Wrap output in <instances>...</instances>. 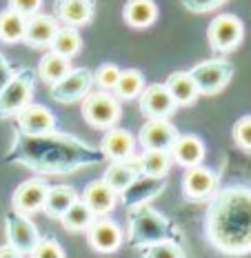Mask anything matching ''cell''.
Wrapping results in <instances>:
<instances>
[{
  "mask_svg": "<svg viewBox=\"0 0 251 258\" xmlns=\"http://www.w3.org/2000/svg\"><path fill=\"white\" fill-rule=\"evenodd\" d=\"M7 160L23 165L38 176H65L76 174L89 165H98L100 160H105V156L100 147L96 149L87 141L58 132L56 127L53 132L40 134V136H23L16 132L12 149L7 152Z\"/></svg>",
  "mask_w": 251,
  "mask_h": 258,
  "instance_id": "obj_1",
  "label": "cell"
},
{
  "mask_svg": "<svg viewBox=\"0 0 251 258\" xmlns=\"http://www.w3.org/2000/svg\"><path fill=\"white\" fill-rule=\"evenodd\" d=\"M209 247L225 256L251 254V185H227L211 194L202 218Z\"/></svg>",
  "mask_w": 251,
  "mask_h": 258,
  "instance_id": "obj_2",
  "label": "cell"
},
{
  "mask_svg": "<svg viewBox=\"0 0 251 258\" xmlns=\"http://www.w3.org/2000/svg\"><path fill=\"white\" fill-rule=\"evenodd\" d=\"M164 238H183V229L167 218L162 212H158L151 205H142L129 209V223H127V245L133 249H142L147 245H153Z\"/></svg>",
  "mask_w": 251,
  "mask_h": 258,
  "instance_id": "obj_3",
  "label": "cell"
},
{
  "mask_svg": "<svg viewBox=\"0 0 251 258\" xmlns=\"http://www.w3.org/2000/svg\"><path fill=\"white\" fill-rule=\"evenodd\" d=\"M80 114H82L87 125L105 132V129H109V127H114L120 122L122 107H120V100L116 98L114 91L94 87L82 100H80Z\"/></svg>",
  "mask_w": 251,
  "mask_h": 258,
  "instance_id": "obj_4",
  "label": "cell"
},
{
  "mask_svg": "<svg viewBox=\"0 0 251 258\" xmlns=\"http://www.w3.org/2000/svg\"><path fill=\"white\" fill-rule=\"evenodd\" d=\"M36 76L38 74L31 67L16 69L14 78L0 89V120L14 118L27 103H31V96H34V87H36Z\"/></svg>",
  "mask_w": 251,
  "mask_h": 258,
  "instance_id": "obj_5",
  "label": "cell"
},
{
  "mask_svg": "<svg viewBox=\"0 0 251 258\" xmlns=\"http://www.w3.org/2000/svg\"><path fill=\"white\" fill-rule=\"evenodd\" d=\"M236 64L227 58H209L189 69V74L194 76L196 85H198L200 96H216L231 83Z\"/></svg>",
  "mask_w": 251,
  "mask_h": 258,
  "instance_id": "obj_6",
  "label": "cell"
},
{
  "mask_svg": "<svg viewBox=\"0 0 251 258\" xmlns=\"http://www.w3.org/2000/svg\"><path fill=\"white\" fill-rule=\"evenodd\" d=\"M49 96L51 100H56L58 105H73L80 103L85 96L89 94L96 83H94V72L87 67H76L69 69V74H65L60 80H56L53 85H49Z\"/></svg>",
  "mask_w": 251,
  "mask_h": 258,
  "instance_id": "obj_7",
  "label": "cell"
},
{
  "mask_svg": "<svg viewBox=\"0 0 251 258\" xmlns=\"http://www.w3.org/2000/svg\"><path fill=\"white\" fill-rule=\"evenodd\" d=\"M244 38V25L238 16L220 14L207 27V40L213 53H231Z\"/></svg>",
  "mask_w": 251,
  "mask_h": 258,
  "instance_id": "obj_8",
  "label": "cell"
},
{
  "mask_svg": "<svg viewBox=\"0 0 251 258\" xmlns=\"http://www.w3.org/2000/svg\"><path fill=\"white\" fill-rule=\"evenodd\" d=\"M167 189V176H147V174H138L129 185L122 189L118 196L122 201V207L129 212V209L149 205L151 201Z\"/></svg>",
  "mask_w": 251,
  "mask_h": 258,
  "instance_id": "obj_9",
  "label": "cell"
},
{
  "mask_svg": "<svg viewBox=\"0 0 251 258\" xmlns=\"http://www.w3.org/2000/svg\"><path fill=\"white\" fill-rule=\"evenodd\" d=\"M85 234H87L89 247L96 249L98 254H114L125 243L122 227L109 216H96L92 220V225L85 229Z\"/></svg>",
  "mask_w": 251,
  "mask_h": 258,
  "instance_id": "obj_10",
  "label": "cell"
},
{
  "mask_svg": "<svg viewBox=\"0 0 251 258\" xmlns=\"http://www.w3.org/2000/svg\"><path fill=\"white\" fill-rule=\"evenodd\" d=\"M5 234H7V243H12L23 256H29L34 249L36 240H38V227L34 225L27 214L20 212H7L5 214Z\"/></svg>",
  "mask_w": 251,
  "mask_h": 258,
  "instance_id": "obj_11",
  "label": "cell"
},
{
  "mask_svg": "<svg viewBox=\"0 0 251 258\" xmlns=\"http://www.w3.org/2000/svg\"><path fill=\"white\" fill-rule=\"evenodd\" d=\"M14 118H16V132L23 134V136H40V134L53 132L58 127L53 111L49 107L38 103H27Z\"/></svg>",
  "mask_w": 251,
  "mask_h": 258,
  "instance_id": "obj_12",
  "label": "cell"
},
{
  "mask_svg": "<svg viewBox=\"0 0 251 258\" xmlns=\"http://www.w3.org/2000/svg\"><path fill=\"white\" fill-rule=\"evenodd\" d=\"M218 189V174L202 163L187 167L183 174V194L187 201H209L211 194Z\"/></svg>",
  "mask_w": 251,
  "mask_h": 258,
  "instance_id": "obj_13",
  "label": "cell"
},
{
  "mask_svg": "<svg viewBox=\"0 0 251 258\" xmlns=\"http://www.w3.org/2000/svg\"><path fill=\"white\" fill-rule=\"evenodd\" d=\"M138 105H140V114L145 118H169L178 109L174 96L169 94L164 83L145 85V89L138 96Z\"/></svg>",
  "mask_w": 251,
  "mask_h": 258,
  "instance_id": "obj_14",
  "label": "cell"
},
{
  "mask_svg": "<svg viewBox=\"0 0 251 258\" xmlns=\"http://www.w3.org/2000/svg\"><path fill=\"white\" fill-rule=\"evenodd\" d=\"M47 191H49V185H47L45 178H38V176L20 182L12 194V209L20 214H27V216L42 212Z\"/></svg>",
  "mask_w": 251,
  "mask_h": 258,
  "instance_id": "obj_15",
  "label": "cell"
},
{
  "mask_svg": "<svg viewBox=\"0 0 251 258\" xmlns=\"http://www.w3.org/2000/svg\"><path fill=\"white\" fill-rule=\"evenodd\" d=\"M58 18H53L49 14H31L25 20V34H23V42L31 49H45L51 45L53 36L58 31Z\"/></svg>",
  "mask_w": 251,
  "mask_h": 258,
  "instance_id": "obj_16",
  "label": "cell"
},
{
  "mask_svg": "<svg viewBox=\"0 0 251 258\" xmlns=\"http://www.w3.org/2000/svg\"><path fill=\"white\" fill-rule=\"evenodd\" d=\"M176 136L178 129L169 122V118H147L138 132V143L142 149H169Z\"/></svg>",
  "mask_w": 251,
  "mask_h": 258,
  "instance_id": "obj_17",
  "label": "cell"
},
{
  "mask_svg": "<svg viewBox=\"0 0 251 258\" xmlns=\"http://www.w3.org/2000/svg\"><path fill=\"white\" fill-rule=\"evenodd\" d=\"M136 138L129 129H122L118 125L105 129L103 141H100V152L107 160H127L136 154Z\"/></svg>",
  "mask_w": 251,
  "mask_h": 258,
  "instance_id": "obj_18",
  "label": "cell"
},
{
  "mask_svg": "<svg viewBox=\"0 0 251 258\" xmlns=\"http://www.w3.org/2000/svg\"><path fill=\"white\" fill-rule=\"evenodd\" d=\"M169 154H172V160L180 167H191V165H198L205 160V141L196 134H178L174 138L172 147H169Z\"/></svg>",
  "mask_w": 251,
  "mask_h": 258,
  "instance_id": "obj_19",
  "label": "cell"
},
{
  "mask_svg": "<svg viewBox=\"0 0 251 258\" xmlns=\"http://www.w3.org/2000/svg\"><path fill=\"white\" fill-rule=\"evenodd\" d=\"M80 201L92 209L96 216H107L109 212H114L116 203H118V194L100 178V180H92L85 185L82 194H80Z\"/></svg>",
  "mask_w": 251,
  "mask_h": 258,
  "instance_id": "obj_20",
  "label": "cell"
},
{
  "mask_svg": "<svg viewBox=\"0 0 251 258\" xmlns=\"http://www.w3.org/2000/svg\"><path fill=\"white\" fill-rule=\"evenodd\" d=\"M58 20L69 27H82L94 18L96 5L94 0H56L53 3Z\"/></svg>",
  "mask_w": 251,
  "mask_h": 258,
  "instance_id": "obj_21",
  "label": "cell"
},
{
  "mask_svg": "<svg viewBox=\"0 0 251 258\" xmlns=\"http://www.w3.org/2000/svg\"><path fill=\"white\" fill-rule=\"evenodd\" d=\"M164 85H167L169 94L174 96V100H176V105L178 107L194 105L196 100H198V96H200L198 85H196V80H194V76H191L189 72L169 74V78L164 80Z\"/></svg>",
  "mask_w": 251,
  "mask_h": 258,
  "instance_id": "obj_22",
  "label": "cell"
},
{
  "mask_svg": "<svg viewBox=\"0 0 251 258\" xmlns=\"http://www.w3.org/2000/svg\"><path fill=\"white\" fill-rule=\"evenodd\" d=\"M122 18L133 29H147L156 23L158 5L153 0H127V5L122 7Z\"/></svg>",
  "mask_w": 251,
  "mask_h": 258,
  "instance_id": "obj_23",
  "label": "cell"
},
{
  "mask_svg": "<svg viewBox=\"0 0 251 258\" xmlns=\"http://www.w3.org/2000/svg\"><path fill=\"white\" fill-rule=\"evenodd\" d=\"M78 198H80V194L73 189L71 185H53V187H49V191H47V196H45L42 212H45L49 218L60 220V216L78 201Z\"/></svg>",
  "mask_w": 251,
  "mask_h": 258,
  "instance_id": "obj_24",
  "label": "cell"
},
{
  "mask_svg": "<svg viewBox=\"0 0 251 258\" xmlns=\"http://www.w3.org/2000/svg\"><path fill=\"white\" fill-rule=\"evenodd\" d=\"M138 174H140V171H138L136 154H133L131 158H127V160H111L109 167H107L105 174H103V180H105L107 185H109L116 194H120L133 178H136Z\"/></svg>",
  "mask_w": 251,
  "mask_h": 258,
  "instance_id": "obj_25",
  "label": "cell"
},
{
  "mask_svg": "<svg viewBox=\"0 0 251 258\" xmlns=\"http://www.w3.org/2000/svg\"><path fill=\"white\" fill-rule=\"evenodd\" d=\"M136 165L140 174L147 176H167L174 160L169 149H142L140 156H136Z\"/></svg>",
  "mask_w": 251,
  "mask_h": 258,
  "instance_id": "obj_26",
  "label": "cell"
},
{
  "mask_svg": "<svg viewBox=\"0 0 251 258\" xmlns=\"http://www.w3.org/2000/svg\"><path fill=\"white\" fill-rule=\"evenodd\" d=\"M69 69H71V58H67V56H62V53H58V51H47V53H42V58H40V62H38V76L42 83H47V85H53L56 80H60L65 74H69Z\"/></svg>",
  "mask_w": 251,
  "mask_h": 258,
  "instance_id": "obj_27",
  "label": "cell"
},
{
  "mask_svg": "<svg viewBox=\"0 0 251 258\" xmlns=\"http://www.w3.org/2000/svg\"><path fill=\"white\" fill-rule=\"evenodd\" d=\"M94 218H96V214L78 198V201L60 216V225L67 229L69 234H82L85 229L92 225Z\"/></svg>",
  "mask_w": 251,
  "mask_h": 258,
  "instance_id": "obj_28",
  "label": "cell"
},
{
  "mask_svg": "<svg viewBox=\"0 0 251 258\" xmlns=\"http://www.w3.org/2000/svg\"><path fill=\"white\" fill-rule=\"evenodd\" d=\"M49 47L67 58L78 56L80 49H82V36L78 34V27H69V25L58 27V31H56V36H53Z\"/></svg>",
  "mask_w": 251,
  "mask_h": 258,
  "instance_id": "obj_29",
  "label": "cell"
},
{
  "mask_svg": "<svg viewBox=\"0 0 251 258\" xmlns=\"http://www.w3.org/2000/svg\"><path fill=\"white\" fill-rule=\"evenodd\" d=\"M145 89V76L138 69H122L120 78L114 87V94L118 100H133L140 96V91Z\"/></svg>",
  "mask_w": 251,
  "mask_h": 258,
  "instance_id": "obj_30",
  "label": "cell"
},
{
  "mask_svg": "<svg viewBox=\"0 0 251 258\" xmlns=\"http://www.w3.org/2000/svg\"><path fill=\"white\" fill-rule=\"evenodd\" d=\"M25 20H27L25 16L14 12V9H5V12H0V42L14 45V42L23 40Z\"/></svg>",
  "mask_w": 251,
  "mask_h": 258,
  "instance_id": "obj_31",
  "label": "cell"
},
{
  "mask_svg": "<svg viewBox=\"0 0 251 258\" xmlns=\"http://www.w3.org/2000/svg\"><path fill=\"white\" fill-rule=\"evenodd\" d=\"M138 251H140V256H145V258H185L187 256L185 245L176 238L158 240V243L147 245Z\"/></svg>",
  "mask_w": 251,
  "mask_h": 258,
  "instance_id": "obj_32",
  "label": "cell"
},
{
  "mask_svg": "<svg viewBox=\"0 0 251 258\" xmlns=\"http://www.w3.org/2000/svg\"><path fill=\"white\" fill-rule=\"evenodd\" d=\"M120 72H122V69H120L116 62H103V64H100V67L94 72V83H96V87L114 91L116 83H118V78H120Z\"/></svg>",
  "mask_w": 251,
  "mask_h": 258,
  "instance_id": "obj_33",
  "label": "cell"
},
{
  "mask_svg": "<svg viewBox=\"0 0 251 258\" xmlns=\"http://www.w3.org/2000/svg\"><path fill=\"white\" fill-rule=\"evenodd\" d=\"M34 258H65V249H62V245L58 243L56 238H51V236H38V240H36L34 249H31V254Z\"/></svg>",
  "mask_w": 251,
  "mask_h": 258,
  "instance_id": "obj_34",
  "label": "cell"
},
{
  "mask_svg": "<svg viewBox=\"0 0 251 258\" xmlns=\"http://www.w3.org/2000/svg\"><path fill=\"white\" fill-rule=\"evenodd\" d=\"M231 136H233V143H236L240 149L251 152V114L238 118L236 125L231 129Z\"/></svg>",
  "mask_w": 251,
  "mask_h": 258,
  "instance_id": "obj_35",
  "label": "cell"
},
{
  "mask_svg": "<svg viewBox=\"0 0 251 258\" xmlns=\"http://www.w3.org/2000/svg\"><path fill=\"white\" fill-rule=\"evenodd\" d=\"M227 0H180V5L189 14H209L216 12L218 7H222Z\"/></svg>",
  "mask_w": 251,
  "mask_h": 258,
  "instance_id": "obj_36",
  "label": "cell"
},
{
  "mask_svg": "<svg viewBox=\"0 0 251 258\" xmlns=\"http://www.w3.org/2000/svg\"><path fill=\"white\" fill-rule=\"evenodd\" d=\"M42 7V0H9V9H14V12L23 14L25 18L36 12H40Z\"/></svg>",
  "mask_w": 251,
  "mask_h": 258,
  "instance_id": "obj_37",
  "label": "cell"
},
{
  "mask_svg": "<svg viewBox=\"0 0 251 258\" xmlns=\"http://www.w3.org/2000/svg\"><path fill=\"white\" fill-rule=\"evenodd\" d=\"M14 74H16V67L5 58V53L0 51V89L14 78Z\"/></svg>",
  "mask_w": 251,
  "mask_h": 258,
  "instance_id": "obj_38",
  "label": "cell"
},
{
  "mask_svg": "<svg viewBox=\"0 0 251 258\" xmlns=\"http://www.w3.org/2000/svg\"><path fill=\"white\" fill-rule=\"evenodd\" d=\"M0 258H23V254L12 243H5V245H0Z\"/></svg>",
  "mask_w": 251,
  "mask_h": 258,
  "instance_id": "obj_39",
  "label": "cell"
}]
</instances>
